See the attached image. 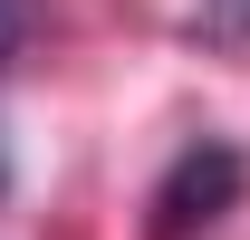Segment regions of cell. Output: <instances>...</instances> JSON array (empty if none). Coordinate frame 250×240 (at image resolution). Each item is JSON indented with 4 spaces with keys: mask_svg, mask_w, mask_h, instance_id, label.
<instances>
[{
    "mask_svg": "<svg viewBox=\"0 0 250 240\" xmlns=\"http://www.w3.org/2000/svg\"><path fill=\"white\" fill-rule=\"evenodd\" d=\"M241 182H250L241 144H221V135H202V144H183L173 163H164L154 202H145V240H192V231H212L221 211L241 202Z\"/></svg>",
    "mask_w": 250,
    "mask_h": 240,
    "instance_id": "cell-1",
    "label": "cell"
},
{
    "mask_svg": "<svg viewBox=\"0 0 250 240\" xmlns=\"http://www.w3.org/2000/svg\"><path fill=\"white\" fill-rule=\"evenodd\" d=\"M192 39L202 48H250V0H192Z\"/></svg>",
    "mask_w": 250,
    "mask_h": 240,
    "instance_id": "cell-2",
    "label": "cell"
},
{
    "mask_svg": "<svg viewBox=\"0 0 250 240\" xmlns=\"http://www.w3.org/2000/svg\"><path fill=\"white\" fill-rule=\"evenodd\" d=\"M29 20H39L29 0H0V58H20V39H29Z\"/></svg>",
    "mask_w": 250,
    "mask_h": 240,
    "instance_id": "cell-3",
    "label": "cell"
}]
</instances>
